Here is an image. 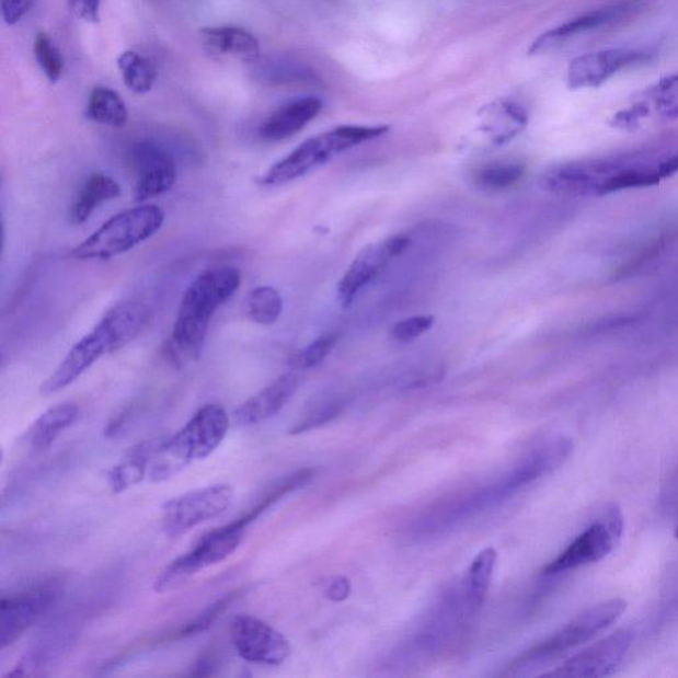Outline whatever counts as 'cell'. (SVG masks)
<instances>
[{
    "label": "cell",
    "mask_w": 678,
    "mask_h": 678,
    "mask_svg": "<svg viewBox=\"0 0 678 678\" xmlns=\"http://www.w3.org/2000/svg\"><path fill=\"white\" fill-rule=\"evenodd\" d=\"M410 238L399 233L383 239L382 242L367 245L354 258L338 285L341 306L348 308L367 285L376 280L388 265L407 249Z\"/></svg>",
    "instance_id": "obj_13"
},
{
    "label": "cell",
    "mask_w": 678,
    "mask_h": 678,
    "mask_svg": "<svg viewBox=\"0 0 678 678\" xmlns=\"http://www.w3.org/2000/svg\"><path fill=\"white\" fill-rule=\"evenodd\" d=\"M280 291L269 285H263L250 291L244 301V312L258 325H274L283 313Z\"/></svg>",
    "instance_id": "obj_28"
},
{
    "label": "cell",
    "mask_w": 678,
    "mask_h": 678,
    "mask_svg": "<svg viewBox=\"0 0 678 678\" xmlns=\"http://www.w3.org/2000/svg\"><path fill=\"white\" fill-rule=\"evenodd\" d=\"M34 53L37 65L50 82L60 81L65 73V59L59 47L46 33H39L35 37Z\"/></svg>",
    "instance_id": "obj_32"
},
{
    "label": "cell",
    "mask_w": 678,
    "mask_h": 678,
    "mask_svg": "<svg viewBox=\"0 0 678 678\" xmlns=\"http://www.w3.org/2000/svg\"><path fill=\"white\" fill-rule=\"evenodd\" d=\"M662 182L657 166H642L640 163L627 161L604 185L600 186L599 196L623 192L630 188H643L657 186Z\"/></svg>",
    "instance_id": "obj_29"
},
{
    "label": "cell",
    "mask_w": 678,
    "mask_h": 678,
    "mask_svg": "<svg viewBox=\"0 0 678 678\" xmlns=\"http://www.w3.org/2000/svg\"><path fill=\"white\" fill-rule=\"evenodd\" d=\"M79 412V405L72 402L54 405L31 424L28 433L25 434V441L34 452L44 451L61 433L73 426Z\"/></svg>",
    "instance_id": "obj_21"
},
{
    "label": "cell",
    "mask_w": 678,
    "mask_h": 678,
    "mask_svg": "<svg viewBox=\"0 0 678 678\" xmlns=\"http://www.w3.org/2000/svg\"><path fill=\"white\" fill-rule=\"evenodd\" d=\"M650 107L645 104H636L630 107V110H625L614 114L612 117L611 125L613 128L622 129V130H635L639 128L640 123L648 116Z\"/></svg>",
    "instance_id": "obj_37"
},
{
    "label": "cell",
    "mask_w": 678,
    "mask_h": 678,
    "mask_svg": "<svg viewBox=\"0 0 678 678\" xmlns=\"http://www.w3.org/2000/svg\"><path fill=\"white\" fill-rule=\"evenodd\" d=\"M123 189L111 175L104 173H93L88 176L84 185L69 207V220L74 226L85 223L104 203L117 199L122 196Z\"/></svg>",
    "instance_id": "obj_20"
},
{
    "label": "cell",
    "mask_w": 678,
    "mask_h": 678,
    "mask_svg": "<svg viewBox=\"0 0 678 678\" xmlns=\"http://www.w3.org/2000/svg\"><path fill=\"white\" fill-rule=\"evenodd\" d=\"M525 166L518 162H493L484 164L473 173V182L486 192H504L519 182Z\"/></svg>",
    "instance_id": "obj_30"
},
{
    "label": "cell",
    "mask_w": 678,
    "mask_h": 678,
    "mask_svg": "<svg viewBox=\"0 0 678 678\" xmlns=\"http://www.w3.org/2000/svg\"><path fill=\"white\" fill-rule=\"evenodd\" d=\"M151 310L141 301H123L107 310L91 333L68 352L57 369L41 386V394L49 397L71 386L97 360L129 345L149 325Z\"/></svg>",
    "instance_id": "obj_2"
},
{
    "label": "cell",
    "mask_w": 678,
    "mask_h": 678,
    "mask_svg": "<svg viewBox=\"0 0 678 678\" xmlns=\"http://www.w3.org/2000/svg\"><path fill=\"white\" fill-rule=\"evenodd\" d=\"M348 593H351V582L344 578V576L334 578L326 588V597L334 601L346 599Z\"/></svg>",
    "instance_id": "obj_41"
},
{
    "label": "cell",
    "mask_w": 678,
    "mask_h": 678,
    "mask_svg": "<svg viewBox=\"0 0 678 678\" xmlns=\"http://www.w3.org/2000/svg\"><path fill=\"white\" fill-rule=\"evenodd\" d=\"M648 59V54L630 48L601 49L576 57L567 69L570 90L598 88L624 68Z\"/></svg>",
    "instance_id": "obj_15"
},
{
    "label": "cell",
    "mask_w": 678,
    "mask_h": 678,
    "mask_svg": "<svg viewBox=\"0 0 678 678\" xmlns=\"http://www.w3.org/2000/svg\"><path fill=\"white\" fill-rule=\"evenodd\" d=\"M230 485L217 484L182 494L162 506V529L169 538H179L202 524L211 521L230 508Z\"/></svg>",
    "instance_id": "obj_9"
},
{
    "label": "cell",
    "mask_w": 678,
    "mask_h": 678,
    "mask_svg": "<svg viewBox=\"0 0 678 678\" xmlns=\"http://www.w3.org/2000/svg\"><path fill=\"white\" fill-rule=\"evenodd\" d=\"M675 537H676V538H677V540H678V525H677V528H676V530H675Z\"/></svg>",
    "instance_id": "obj_43"
},
{
    "label": "cell",
    "mask_w": 678,
    "mask_h": 678,
    "mask_svg": "<svg viewBox=\"0 0 678 678\" xmlns=\"http://www.w3.org/2000/svg\"><path fill=\"white\" fill-rule=\"evenodd\" d=\"M244 533L245 528L232 521L203 536L192 550L175 558L158 575L154 582V591L158 594L174 591L203 570L226 561L238 550L243 541Z\"/></svg>",
    "instance_id": "obj_7"
},
{
    "label": "cell",
    "mask_w": 678,
    "mask_h": 678,
    "mask_svg": "<svg viewBox=\"0 0 678 678\" xmlns=\"http://www.w3.org/2000/svg\"><path fill=\"white\" fill-rule=\"evenodd\" d=\"M389 131V126H338L333 130L322 133L307 139L299 148L283 158L263 175L264 186H283L307 175L310 171L322 166L332 157L356 148V146L372 141Z\"/></svg>",
    "instance_id": "obj_5"
},
{
    "label": "cell",
    "mask_w": 678,
    "mask_h": 678,
    "mask_svg": "<svg viewBox=\"0 0 678 678\" xmlns=\"http://www.w3.org/2000/svg\"><path fill=\"white\" fill-rule=\"evenodd\" d=\"M624 519L618 505H610L597 521L568 544L543 568L544 575H555L597 563L617 548L623 536Z\"/></svg>",
    "instance_id": "obj_8"
},
{
    "label": "cell",
    "mask_w": 678,
    "mask_h": 678,
    "mask_svg": "<svg viewBox=\"0 0 678 678\" xmlns=\"http://www.w3.org/2000/svg\"><path fill=\"white\" fill-rule=\"evenodd\" d=\"M156 445L157 441H148L133 448L119 464L111 469L107 481L114 493L128 491L149 476L151 455Z\"/></svg>",
    "instance_id": "obj_23"
},
{
    "label": "cell",
    "mask_w": 678,
    "mask_h": 678,
    "mask_svg": "<svg viewBox=\"0 0 678 678\" xmlns=\"http://www.w3.org/2000/svg\"><path fill=\"white\" fill-rule=\"evenodd\" d=\"M627 604L622 599H610L601 604L588 607L582 611L562 629L551 633L542 642L526 651L513 662L505 676L525 675L526 671L542 667L544 664L555 660L556 657L567 654L600 635L608 627L617 623L624 613Z\"/></svg>",
    "instance_id": "obj_4"
},
{
    "label": "cell",
    "mask_w": 678,
    "mask_h": 678,
    "mask_svg": "<svg viewBox=\"0 0 678 678\" xmlns=\"http://www.w3.org/2000/svg\"><path fill=\"white\" fill-rule=\"evenodd\" d=\"M322 110L321 100L303 97L290 101L278 107L260 126L258 135L268 142H280L301 131L319 116Z\"/></svg>",
    "instance_id": "obj_18"
},
{
    "label": "cell",
    "mask_w": 678,
    "mask_h": 678,
    "mask_svg": "<svg viewBox=\"0 0 678 678\" xmlns=\"http://www.w3.org/2000/svg\"><path fill=\"white\" fill-rule=\"evenodd\" d=\"M202 41L212 54L237 57L245 61H256L260 56L257 37L237 25H218L200 31Z\"/></svg>",
    "instance_id": "obj_19"
},
{
    "label": "cell",
    "mask_w": 678,
    "mask_h": 678,
    "mask_svg": "<svg viewBox=\"0 0 678 678\" xmlns=\"http://www.w3.org/2000/svg\"><path fill=\"white\" fill-rule=\"evenodd\" d=\"M496 562V549L487 548L469 566L464 581V598L469 610L479 611L485 604Z\"/></svg>",
    "instance_id": "obj_24"
},
{
    "label": "cell",
    "mask_w": 678,
    "mask_h": 678,
    "mask_svg": "<svg viewBox=\"0 0 678 678\" xmlns=\"http://www.w3.org/2000/svg\"><path fill=\"white\" fill-rule=\"evenodd\" d=\"M341 407L337 402H322L307 412L306 416L290 429V435H301L309 430L325 426L340 414Z\"/></svg>",
    "instance_id": "obj_35"
},
{
    "label": "cell",
    "mask_w": 678,
    "mask_h": 678,
    "mask_svg": "<svg viewBox=\"0 0 678 678\" xmlns=\"http://www.w3.org/2000/svg\"><path fill=\"white\" fill-rule=\"evenodd\" d=\"M315 476V471L312 468L299 469L288 476L275 481L274 484L265 487V491L260 494L255 503L242 516L234 519V524L249 528L252 522H255L258 517H262L265 512L272 508L278 501H281L288 494L301 490L308 485Z\"/></svg>",
    "instance_id": "obj_22"
},
{
    "label": "cell",
    "mask_w": 678,
    "mask_h": 678,
    "mask_svg": "<svg viewBox=\"0 0 678 678\" xmlns=\"http://www.w3.org/2000/svg\"><path fill=\"white\" fill-rule=\"evenodd\" d=\"M435 319L433 315H414L395 323L391 331V337L398 344H410L415 341L430 327L434 326Z\"/></svg>",
    "instance_id": "obj_36"
},
{
    "label": "cell",
    "mask_w": 678,
    "mask_h": 678,
    "mask_svg": "<svg viewBox=\"0 0 678 678\" xmlns=\"http://www.w3.org/2000/svg\"><path fill=\"white\" fill-rule=\"evenodd\" d=\"M656 112L664 122L678 118V73L668 76L654 88Z\"/></svg>",
    "instance_id": "obj_34"
},
{
    "label": "cell",
    "mask_w": 678,
    "mask_h": 678,
    "mask_svg": "<svg viewBox=\"0 0 678 678\" xmlns=\"http://www.w3.org/2000/svg\"><path fill=\"white\" fill-rule=\"evenodd\" d=\"M230 423V415L223 405H203L179 433L157 441L151 455L149 479L161 483L193 462L208 458L226 439Z\"/></svg>",
    "instance_id": "obj_3"
},
{
    "label": "cell",
    "mask_w": 678,
    "mask_h": 678,
    "mask_svg": "<svg viewBox=\"0 0 678 678\" xmlns=\"http://www.w3.org/2000/svg\"><path fill=\"white\" fill-rule=\"evenodd\" d=\"M73 14L88 23L100 22L101 0H68Z\"/></svg>",
    "instance_id": "obj_39"
},
{
    "label": "cell",
    "mask_w": 678,
    "mask_h": 678,
    "mask_svg": "<svg viewBox=\"0 0 678 678\" xmlns=\"http://www.w3.org/2000/svg\"><path fill=\"white\" fill-rule=\"evenodd\" d=\"M129 162L136 174L135 200L143 203L170 192L176 182L174 157L163 145L142 139L131 146Z\"/></svg>",
    "instance_id": "obj_12"
},
{
    "label": "cell",
    "mask_w": 678,
    "mask_h": 678,
    "mask_svg": "<svg viewBox=\"0 0 678 678\" xmlns=\"http://www.w3.org/2000/svg\"><path fill=\"white\" fill-rule=\"evenodd\" d=\"M60 598L57 586L46 585L3 597L0 601V645L15 644Z\"/></svg>",
    "instance_id": "obj_11"
},
{
    "label": "cell",
    "mask_w": 678,
    "mask_h": 678,
    "mask_svg": "<svg viewBox=\"0 0 678 678\" xmlns=\"http://www.w3.org/2000/svg\"><path fill=\"white\" fill-rule=\"evenodd\" d=\"M633 639L635 633L631 630H618L542 676L591 678L611 675L629 654Z\"/></svg>",
    "instance_id": "obj_14"
},
{
    "label": "cell",
    "mask_w": 678,
    "mask_h": 678,
    "mask_svg": "<svg viewBox=\"0 0 678 678\" xmlns=\"http://www.w3.org/2000/svg\"><path fill=\"white\" fill-rule=\"evenodd\" d=\"M260 79L271 84H317L321 82L312 68L299 61L276 57L262 62L256 69Z\"/></svg>",
    "instance_id": "obj_26"
},
{
    "label": "cell",
    "mask_w": 678,
    "mask_h": 678,
    "mask_svg": "<svg viewBox=\"0 0 678 678\" xmlns=\"http://www.w3.org/2000/svg\"><path fill=\"white\" fill-rule=\"evenodd\" d=\"M231 640L237 654L252 664L278 667L290 656L287 637L274 627L251 614L234 618Z\"/></svg>",
    "instance_id": "obj_10"
},
{
    "label": "cell",
    "mask_w": 678,
    "mask_h": 678,
    "mask_svg": "<svg viewBox=\"0 0 678 678\" xmlns=\"http://www.w3.org/2000/svg\"><path fill=\"white\" fill-rule=\"evenodd\" d=\"M635 2H623L610 5V8L588 12L586 15L573 19L560 27L553 28L544 33L542 36L533 43L530 47V55H538L547 53V50L553 49L560 46L563 42L572 39V37L586 34L588 31L598 30L604 25L614 23L622 19L624 15L635 9Z\"/></svg>",
    "instance_id": "obj_17"
},
{
    "label": "cell",
    "mask_w": 678,
    "mask_h": 678,
    "mask_svg": "<svg viewBox=\"0 0 678 678\" xmlns=\"http://www.w3.org/2000/svg\"><path fill=\"white\" fill-rule=\"evenodd\" d=\"M36 0H0L2 16L5 24L14 25L34 9Z\"/></svg>",
    "instance_id": "obj_38"
},
{
    "label": "cell",
    "mask_w": 678,
    "mask_h": 678,
    "mask_svg": "<svg viewBox=\"0 0 678 678\" xmlns=\"http://www.w3.org/2000/svg\"><path fill=\"white\" fill-rule=\"evenodd\" d=\"M219 669V656L215 651L203 652L198 660L193 665L189 675L198 677H210L217 675Z\"/></svg>",
    "instance_id": "obj_40"
},
{
    "label": "cell",
    "mask_w": 678,
    "mask_h": 678,
    "mask_svg": "<svg viewBox=\"0 0 678 678\" xmlns=\"http://www.w3.org/2000/svg\"><path fill=\"white\" fill-rule=\"evenodd\" d=\"M657 171L662 180L678 173V153L665 158L664 161L657 163Z\"/></svg>",
    "instance_id": "obj_42"
},
{
    "label": "cell",
    "mask_w": 678,
    "mask_h": 678,
    "mask_svg": "<svg viewBox=\"0 0 678 678\" xmlns=\"http://www.w3.org/2000/svg\"><path fill=\"white\" fill-rule=\"evenodd\" d=\"M242 593L243 589H237V591L227 594L223 598L214 601V604L208 606L205 611H202L198 617L189 620V622L183 625L180 631H176L173 637H193L199 635V633L210 630L211 627L218 622L221 614L228 610V607H230Z\"/></svg>",
    "instance_id": "obj_31"
},
{
    "label": "cell",
    "mask_w": 678,
    "mask_h": 678,
    "mask_svg": "<svg viewBox=\"0 0 678 678\" xmlns=\"http://www.w3.org/2000/svg\"><path fill=\"white\" fill-rule=\"evenodd\" d=\"M119 72H122L124 84L133 93L146 94L153 90L157 80V68L148 57L136 53V50H125L117 60Z\"/></svg>",
    "instance_id": "obj_27"
},
{
    "label": "cell",
    "mask_w": 678,
    "mask_h": 678,
    "mask_svg": "<svg viewBox=\"0 0 678 678\" xmlns=\"http://www.w3.org/2000/svg\"><path fill=\"white\" fill-rule=\"evenodd\" d=\"M299 383L295 372L284 374L240 404L234 411V421L240 426L253 427L272 420L295 397Z\"/></svg>",
    "instance_id": "obj_16"
},
{
    "label": "cell",
    "mask_w": 678,
    "mask_h": 678,
    "mask_svg": "<svg viewBox=\"0 0 678 678\" xmlns=\"http://www.w3.org/2000/svg\"><path fill=\"white\" fill-rule=\"evenodd\" d=\"M338 340L340 335L337 333L321 335L312 344L294 354L290 357L289 365L296 370L313 369V367L321 365L327 358L329 354L337 345Z\"/></svg>",
    "instance_id": "obj_33"
},
{
    "label": "cell",
    "mask_w": 678,
    "mask_h": 678,
    "mask_svg": "<svg viewBox=\"0 0 678 678\" xmlns=\"http://www.w3.org/2000/svg\"><path fill=\"white\" fill-rule=\"evenodd\" d=\"M240 284L239 269L215 267L188 285L168 345L171 363L181 367L199 358L214 314L237 294Z\"/></svg>",
    "instance_id": "obj_1"
},
{
    "label": "cell",
    "mask_w": 678,
    "mask_h": 678,
    "mask_svg": "<svg viewBox=\"0 0 678 678\" xmlns=\"http://www.w3.org/2000/svg\"><path fill=\"white\" fill-rule=\"evenodd\" d=\"M166 214L156 205H142L114 215L72 251L79 260H110L128 252L160 232Z\"/></svg>",
    "instance_id": "obj_6"
},
{
    "label": "cell",
    "mask_w": 678,
    "mask_h": 678,
    "mask_svg": "<svg viewBox=\"0 0 678 678\" xmlns=\"http://www.w3.org/2000/svg\"><path fill=\"white\" fill-rule=\"evenodd\" d=\"M87 117L93 123L119 129L128 123L129 112L117 92L111 88L96 87L88 100Z\"/></svg>",
    "instance_id": "obj_25"
}]
</instances>
